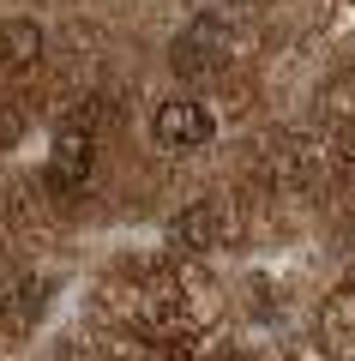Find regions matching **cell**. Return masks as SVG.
Masks as SVG:
<instances>
[{
  "label": "cell",
  "instance_id": "cell-2",
  "mask_svg": "<svg viewBox=\"0 0 355 361\" xmlns=\"http://www.w3.org/2000/svg\"><path fill=\"white\" fill-rule=\"evenodd\" d=\"M90 157H97L90 127H85V121H66V127L54 133V151H49V180H54V187H85Z\"/></svg>",
  "mask_w": 355,
  "mask_h": 361
},
{
  "label": "cell",
  "instance_id": "cell-3",
  "mask_svg": "<svg viewBox=\"0 0 355 361\" xmlns=\"http://www.w3.org/2000/svg\"><path fill=\"white\" fill-rule=\"evenodd\" d=\"M42 61V25H30V18H6L0 25V66L6 73H25V66Z\"/></svg>",
  "mask_w": 355,
  "mask_h": 361
},
{
  "label": "cell",
  "instance_id": "cell-1",
  "mask_svg": "<svg viewBox=\"0 0 355 361\" xmlns=\"http://www.w3.org/2000/svg\"><path fill=\"white\" fill-rule=\"evenodd\" d=\"M151 139L163 145V151H199V145L217 139V115L199 103V97H169V103H157V115H151Z\"/></svg>",
  "mask_w": 355,
  "mask_h": 361
}]
</instances>
